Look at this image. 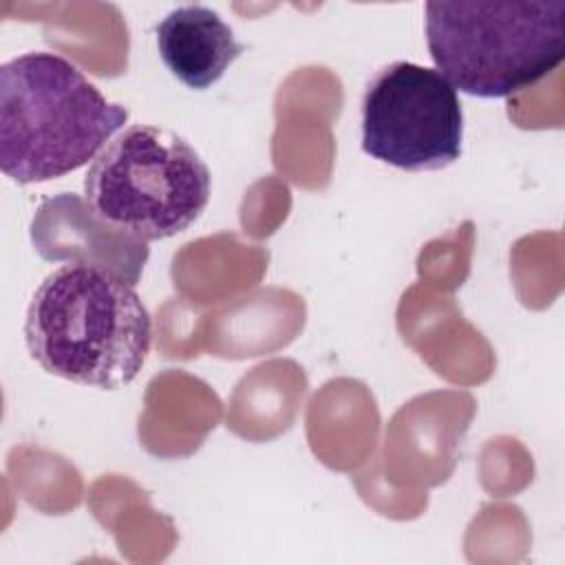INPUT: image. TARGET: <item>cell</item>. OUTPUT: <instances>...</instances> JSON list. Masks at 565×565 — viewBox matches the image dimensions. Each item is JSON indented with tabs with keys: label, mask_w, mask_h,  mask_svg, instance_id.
<instances>
[{
	"label": "cell",
	"mask_w": 565,
	"mask_h": 565,
	"mask_svg": "<svg viewBox=\"0 0 565 565\" xmlns=\"http://www.w3.org/2000/svg\"><path fill=\"white\" fill-rule=\"evenodd\" d=\"M24 340L46 373L115 391L139 375L152 318L128 280L97 265L66 263L33 291Z\"/></svg>",
	"instance_id": "6da1fadb"
},
{
	"label": "cell",
	"mask_w": 565,
	"mask_h": 565,
	"mask_svg": "<svg viewBox=\"0 0 565 565\" xmlns=\"http://www.w3.org/2000/svg\"><path fill=\"white\" fill-rule=\"evenodd\" d=\"M126 119V106L57 53L31 51L0 66V168L18 183L82 168Z\"/></svg>",
	"instance_id": "7a4b0ae2"
},
{
	"label": "cell",
	"mask_w": 565,
	"mask_h": 565,
	"mask_svg": "<svg viewBox=\"0 0 565 565\" xmlns=\"http://www.w3.org/2000/svg\"><path fill=\"white\" fill-rule=\"evenodd\" d=\"M435 68L466 95L523 93L565 57V0L426 2Z\"/></svg>",
	"instance_id": "3957f363"
},
{
	"label": "cell",
	"mask_w": 565,
	"mask_h": 565,
	"mask_svg": "<svg viewBox=\"0 0 565 565\" xmlns=\"http://www.w3.org/2000/svg\"><path fill=\"white\" fill-rule=\"evenodd\" d=\"M210 170L177 132L128 126L93 159L84 199L110 227L137 241H163L188 230L210 201Z\"/></svg>",
	"instance_id": "277c9868"
},
{
	"label": "cell",
	"mask_w": 565,
	"mask_h": 565,
	"mask_svg": "<svg viewBox=\"0 0 565 565\" xmlns=\"http://www.w3.org/2000/svg\"><path fill=\"white\" fill-rule=\"evenodd\" d=\"M463 113L455 86L437 71L393 62L362 97V150L408 172L441 170L461 154Z\"/></svg>",
	"instance_id": "5b68a950"
},
{
	"label": "cell",
	"mask_w": 565,
	"mask_h": 565,
	"mask_svg": "<svg viewBox=\"0 0 565 565\" xmlns=\"http://www.w3.org/2000/svg\"><path fill=\"white\" fill-rule=\"evenodd\" d=\"M31 241L44 260L104 267L137 285L148 260V243L104 223L77 194L44 199L31 221Z\"/></svg>",
	"instance_id": "8992f818"
},
{
	"label": "cell",
	"mask_w": 565,
	"mask_h": 565,
	"mask_svg": "<svg viewBox=\"0 0 565 565\" xmlns=\"http://www.w3.org/2000/svg\"><path fill=\"white\" fill-rule=\"evenodd\" d=\"M157 46L168 71L194 90L216 84L245 51L232 26L203 4L172 9L157 24Z\"/></svg>",
	"instance_id": "52a82bcc"
}]
</instances>
